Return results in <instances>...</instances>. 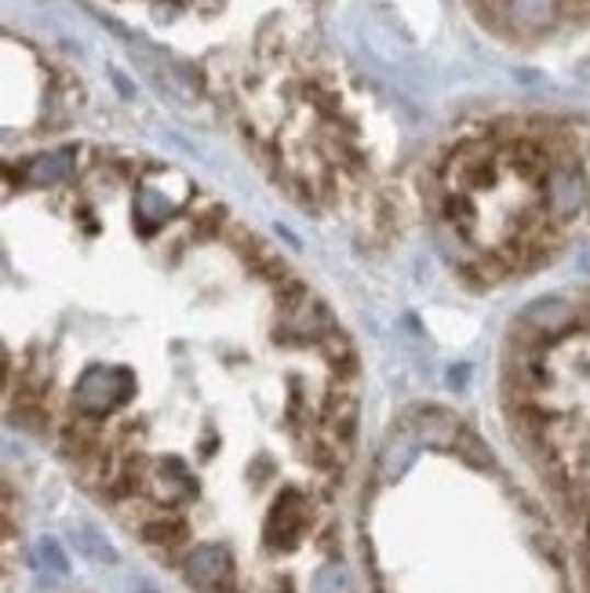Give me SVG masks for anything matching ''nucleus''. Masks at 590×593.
Instances as JSON below:
<instances>
[{
    "label": "nucleus",
    "mask_w": 590,
    "mask_h": 593,
    "mask_svg": "<svg viewBox=\"0 0 590 593\" xmlns=\"http://www.w3.org/2000/svg\"><path fill=\"white\" fill-rule=\"evenodd\" d=\"M314 593H350L347 572H343V568H339V565L317 568V575H314Z\"/></svg>",
    "instance_id": "obj_3"
},
{
    "label": "nucleus",
    "mask_w": 590,
    "mask_h": 593,
    "mask_svg": "<svg viewBox=\"0 0 590 593\" xmlns=\"http://www.w3.org/2000/svg\"><path fill=\"white\" fill-rule=\"evenodd\" d=\"M77 543L84 546L88 557H95V561H113V550H110V543H99V535L92 528H81L77 532Z\"/></svg>",
    "instance_id": "obj_4"
},
{
    "label": "nucleus",
    "mask_w": 590,
    "mask_h": 593,
    "mask_svg": "<svg viewBox=\"0 0 590 593\" xmlns=\"http://www.w3.org/2000/svg\"><path fill=\"white\" fill-rule=\"evenodd\" d=\"M441 223L470 281L551 266L590 204L583 135L561 121H499L441 164Z\"/></svg>",
    "instance_id": "obj_1"
},
{
    "label": "nucleus",
    "mask_w": 590,
    "mask_h": 593,
    "mask_svg": "<svg viewBox=\"0 0 590 593\" xmlns=\"http://www.w3.org/2000/svg\"><path fill=\"white\" fill-rule=\"evenodd\" d=\"M507 404L590 557V292L532 310L507 353Z\"/></svg>",
    "instance_id": "obj_2"
}]
</instances>
